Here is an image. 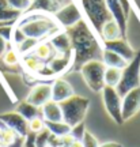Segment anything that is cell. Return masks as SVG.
Returning a JSON list of instances; mask_svg holds the SVG:
<instances>
[{
  "label": "cell",
  "mask_w": 140,
  "mask_h": 147,
  "mask_svg": "<svg viewBox=\"0 0 140 147\" xmlns=\"http://www.w3.org/2000/svg\"><path fill=\"white\" fill-rule=\"evenodd\" d=\"M49 42H50V45L55 48V51L57 52V55H65V53L72 51L71 40H69L68 34L65 33V30L53 34V36L49 38Z\"/></svg>",
  "instance_id": "17"
},
{
  "label": "cell",
  "mask_w": 140,
  "mask_h": 147,
  "mask_svg": "<svg viewBox=\"0 0 140 147\" xmlns=\"http://www.w3.org/2000/svg\"><path fill=\"white\" fill-rule=\"evenodd\" d=\"M15 26L19 27L27 38H34L40 42L48 37L50 38L61 29L53 15L42 11H31L22 14L21 18L16 21Z\"/></svg>",
  "instance_id": "2"
},
{
  "label": "cell",
  "mask_w": 140,
  "mask_h": 147,
  "mask_svg": "<svg viewBox=\"0 0 140 147\" xmlns=\"http://www.w3.org/2000/svg\"><path fill=\"white\" fill-rule=\"evenodd\" d=\"M21 11L12 10V8H1L0 7V22H5L10 25H15L16 21L21 18Z\"/></svg>",
  "instance_id": "25"
},
{
  "label": "cell",
  "mask_w": 140,
  "mask_h": 147,
  "mask_svg": "<svg viewBox=\"0 0 140 147\" xmlns=\"http://www.w3.org/2000/svg\"><path fill=\"white\" fill-rule=\"evenodd\" d=\"M38 42L40 41H37V40H34V38H26L25 41H22L21 44H18V45H15V47L18 48V52L22 53V55L25 56L26 53H29L30 51H33V49L37 47Z\"/></svg>",
  "instance_id": "27"
},
{
  "label": "cell",
  "mask_w": 140,
  "mask_h": 147,
  "mask_svg": "<svg viewBox=\"0 0 140 147\" xmlns=\"http://www.w3.org/2000/svg\"><path fill=\"white\" fill-rule=\"evenodd\" d=\"M0 123H3L7 128L12 129L22 138H26L27 134L30 132L29 131V121L23 119L16 112H7V113L0 115Z\"/></svg>",
  "instance_id": "9"
},
{
  "label": "cell",
  "mask_w": 140,
  "mask_h": 147,
  "mask_svg": "<svg viewBox=\"0 0 140 147\" xmlns=\"http://www.w3.org/2000/svg\"><path fill=\"white\" fill-rule=\"evenodd\" d=\"M82 143H83V147H99L97 138L94 136L93 134H90L88 131L84 132V136H83V139H82Z\"/></svg>",
  "instance_id": "32"
},
{
  "label": "cell",
  "mask_w": 140,
  "mask_h": 147,
  "mask_svg": "<svg viewBox=\"0 0 140 147\" xmlns=\"http://www.w3.org/2000/svg\"><path fill=\"white\" fill-rule=\"evenodd\" d=\"M117 38H121V32H120V27L117 25L116 21H109L106 22L101 30V34H99V40L101 42L104 41H113V40H117Z\"/></svg>",
  "instance_id": "20"
},
{
  "label": "cell",
  "mask_w": 140,
  "mask_h": 147,
  "mask_svg": "<svg viewBox=\"0 0 140 147\" xmlns=\"http://www.w3.org/2000/svg\"><path fill=\"white\" fill-rule=\"evenodd\" d=\"M33 56H36L38 60H41L42 63L48 64L53 57L57 56V52L55 48L50 45V42H38L37 47L33 49Z\"/></svg>",
  "instance_id": "19"
},
{
  "label": "cell",
  "mask_w": 140,
  "mask_h": 147,
  "mask_svg": "<svg viewBox=\"0 0 140 147\" xmlns=\"http://www.w3.org/2000/svg\"><path fill=\"white\" fill-rule=\"evenodd\" d=\"M102 100H104L105 109L109 113L110 117L113 119L114 123H117L118 125L124 124L122 115H121V102H122V98L117 93L116 87L105 86L102 89Z\"/></svg>",
  "instance_id": "7"
},
{
  "label": "cell",
  "mask_w": 140,
  "mask_h": 147,
  "mask_svg": "<svg viewBox=\"0 0 140 147\" xmlns=\"http://www.w3.org/2000/svg\"><path fill=\"white\" fill-rule=\"evenodd\" d=\"M31 1H33V0H7L10 8L16 10V11H21V12H26V11L29 10Z\"/></svg>",
  "instance_id": "29"
},
{
  "label": "cell",
  "mask_w": 140,
  "mask_h": 147,
  "mask_svg": "<svg viewBox=\"0 0 140 147\" xmlns=\"http://www.w3.org/2000/svg\"><path fill=\"white\" fill-rule=\"evenodd\" d=\"M102 61L106 67H113V68L122 69L127 67L128 61H125L120 55L112 52L109 49H102Z\"/></svg>",
  "instance_id": "21"
},
{
  "label": "cell",
  "mask_w": 140,
  "mask_h": 147,
  "mask_svg": "<svg viewBox=\"0 0 140 147\" xmlns=\"http://www.w3.org/2000/svg\"><path fill=\"white\" fill-rule=\"evenodd\" d=\"M41 115L44 117V121H63V112L60 105L55 101H48L45 105L41 106Z\"/></svg>",
  "instance_id": "18"
},
{
  "label": "cell",
  "mask_w": 140,
  "mask_h": 147,
  "mask_svg": "<svg viewBox=\"0 0 140 147\" xmlns=\"http://www.w3.org/2000/svg\"><path fill=\"white\" fill-rule=\"evenodd\" d=\"M84 132H86V127H84V123H79L76 125L71 127V131H69V135L75 139V140H79V142H82V139L84 136Z\"/></svg>",
  "instance_id": "30"
},
{
  "label": "cell",
  "mask_w": 140,
  "mask_h": 147,
  "mask_svg": "<svg viewBox=\"0 0 140 147\" xmlns=\"http://www.w3.org/2000/svg\"><path fill=\"white\" fill-rule=\"evenodd\" d=\"M65 33L71 40V47L73 52V71H80L87 61L98 60V55L102 53V42L95 37L87 21H79L72 27L65 29Z\"/></svg>",
  "instance_id": "1"
},
{
  "label": "cell",
  "mask_w": 140,
  "mask_h": 147,
  "mask_svg": "<svg viewBox=\"0 0 140 147\" xmlns=\"http://www.w3.org/2000/svg\"><path fill=\"white\" fill-rule=\"evenodd\" d=\"M16 113H19V115L23 117V119H26L27 121L33 120V119H36V117H41V108H38V106H34L33 104L30 102H27V101H23L21 102L19 105L16 106Z\"/></svg>",
  "instance_id": "22"
},
{
  "label": "cell",
  "mask_w": 140,
  "mask_h": 147,
  "mask_svg": "<svg viewBox=\"0 0 140 147\" xmlns=\"http://www.w3.org/2000/svg\"><path fill=\"white\" fill-rule=\"evenodd\" d=\"M50 100H52V86L46 83H40L34 86L26 98L27 102H30L34 106H38V108L45 105L48 101Z\"/></svg>",
  "instance_id": "12"
},
{
  "label": "cell",
  "mask_w": 140,
  "mask_h": 147,
  "mask_svg": "<svg viewBox=\"0 0 140 147\" xmlns=\"http://www.w3.org/2000/svg\"><path fill=\"white\" fill-rule=\"evenodd\" d=\"M36 134H33V132H29L27 134V136L25 138V144L23 147H36Z\"/></svg>",
  "instance_id": "34"
},
{
  "label": "cell",
  "mask_w": 140,
  "mask_h": 147,
  "mask_svg": "<svg viewBox=\"0 0 140 147\" xmlns=\"http://www.w3.org/2000/svg\"><path fill=\"white\" fill-rule=\"evenodd\" d=\"M120 79H121V69L113 68V67H106L104 75L105 86H110V87H116L118 84Z\"/></svg>",
  "instance_id": "24"
},
{
  "label": "cell",
  "mask_w": 140,
  "mask_h": 147,
  "mask_svg": "<svg viewBox=\"0 0 140 147\" xmlns=\"http://www.w3.org/2000/svg\"><path fill=\"white\" fill-rule=\"evenodd\" d=\"M105 69H106V65L101 60L87 61L80 68L82 78L86 82V84L90 87V90H93L95 93L102 91V89L105 87V80H104Z\"/></svg>",
  "instance_id": "6"
},
{
  "label": "cell",
  "mask_w": 140,
  "mask_h": 147,
  "mask_svg": "<svg viewBox=\"0 0 140 147\" xmlns=\"http://www.w3.org/2000/svg\"><path fill=\"white\" fill-rule=\"evenodd\" d=\"M3 61H4L5 65H8V67H16L18 63H19V56H18V53H16L15 49H12L11 45H8L7 48V51L3 55Z\"/></svg>",
  "instance_id": "26"
},
{
  "label": "cell",
  "mask_w": 140,
  "mask_h": 147,
  "mask_svg": "<svg viewBox=\"0 0 140 147\" xmlns=\"http://www.w3.org/2000/svg\"><path fill=\"white\" fill-rule=\"evenodd\" d=\"M8 45H10V42H7L3 37L0 36V57H3V55L5 53V51H7Z\"/></svg>",
  "instance_id": "35"
},
{
  "label": "cell",
  "mask_w": 140,
  "mask_h": 147,
  "mask_svg": "<svg viewBox=\"0 0 140 147\" xmlns=\"http://www.w3.org/2000/svg\"><path fill=\"white\" fill-rule=\"evenodd\" d=\"M139 110H140V86L133 90H131L129 93H127L122 97V102H121L122 120L127 121L132 119Z\"/></svg>",
  "instance_id": "10"
},
{
  "label": "cell",
  "mask_w": 140,
  "mask_h": 147,
  "mask_svg": "<svg viewBox=\"0 0 140 147\" xmlns=\"http://www.w3.org/2000/svg\"><path fill=\"white\" fill-rule=\"evenodd\" d=\"M63 5L61 0H33L31 1L30 7L26 12H31V11H42V12H46L53 15L57 10H60Z\"/></svg>",
  "instance_id": "16"
},
{
  "label": "cell",
  "mask_w": 140,
  "mask_h": 147,
  "mask_svg": "<svg viewBox=\"0 0 140 147\" xmlns=\"http://www.w3.org/2000/svg\"><path fill=\"white\" fill-rule=\"evenodd\" d=\"M73 64V52L65 53V55H57L56 57H53L49 63L46 64V67L49 68L50 74L53 76H59L60 74L67 72L69 68H72Z\"/></svg>",
  "instance_id": "14"
},
{
  "label": "cell",
  "mask_w": 140,
  "mask_h": 147,
  "mask_svg": "<svg viewBox=\"0 0 140 147\" xmlns=\"http://www.w3.org/2000/svg\"><path fill=\"white\" fill-rule=\"evenodd\" d=\"M118 1H120V4H121V7H122V10H124V12H125V15H127V18L129 16V12H131V10H132V7L135 8L136 15L140 16V11L135 7V3H133L132 0H118Z\"/></svg>",
  "instance_id": "33"
},
{
  "label": "cell",
  "mask_w": 140,
  "mask_h": 147,
  "mask_svg": "<svg viewBox=\"0 0 140 147\" xmlns=\"http://www.w3.org/2000/svg\"><path fill=\"white\" fill-rule=\"evenodd\" d=\"M45 127L50 131L52 135L55 136H65L69 134L71 131V127L65 124L64 121H57V123H53V121H45Z\"/></svg>",
  "instance_id": "23"
},
{
  "label": "cell",
  "mask_w": 140,
  "mask_h": 147,
  "mask_svg": "<svg viewBox=\"0 0 140 147\" xmlns=\"http://www.w3.org/2000/svg\"><path fill=\"white\" fill-rule=\"evenodd\" d=\"M106 5H108V10L112 14L113 21L117 22V25L120 27V32H121V38L127 40V29H128V18L125 15L122 7L120 4L118 0H105Z\"/></svg>",
  "instance_id": "13"
},
{
  "label": "cell",
  "mask_w": 140,
  "mask_h": 147,
  "mask_svg": "<svg viewBox=\"0 0 140 147\" xmlns=\"http://www.w3.org/2000/svg\"><path fill=\"white\" fill-rule=\"evenodd\" d=\"M99 147H122V144H120V143H116V142H106V143H102V144H99Z\"/></svg>",
  "instance_id": "36"
},
{
  "label": "cell",
  "mask_w": 140,
  "mask_h": 147,
  "mask_svg": "<svg viewBox=\"0 0 140 147\" xmlns=\"http://www.w3.org/2000/svg\"><path fill=\"white\" fill-rule=\"evenodd\" d=\"M50 131L46 127L42 129L41 132L36 134V147H48V142H49V138H50Z\"/></svg>",
  "instance_id": "28"
},
{
  "label": "cell",
  "mask_w": 140,
  "mask_h": 147,
  "mask_svg": "<svg viewBox=\"0 0 140 147\" xmlns=\"http://www.w3.org/2000/svg\"><path fill=\"white\" fill-rule=\"evenodd\" d=\"M75 94L73 93V87L68 83L67 80H64L61 78H56L53 80L52 84V101L60 104L63 101L68 100L69 97H72Z\"/></svg>",
  "instance_id": "15"
},
{
  "label": "cell",
  "mask_w": 140,
  "mask_h": 147,
  "mask_svg": "<svg viewBox=\"0 0 140 147\" xmlns=\"http://www.w3.org/2000/svg\"><path fill=\"white\" fill-rule=\"evenodd\" d=\"M53 18L56 19V22L60 26H63L64 29H68L83 19V12L79 8L76 1L71 0L65 5H63L60 10H57L53 14Z\"/></svg>",
  "instance_id": "8"
},
{
  "label": "cell",
  "mask_w": 140,
  "mask_h": 147,
  "mask_svg": "<svg viewBox=\"0 0 140 147\" xmlns=\"http://www.w3.org/2000/svg\"><path fill=\"white\" fill-rule=\"evenodd\" d=\"M59 105L63 112V121L69 127H73L84 120L90 106V100L86 97L73 94L68 100L60 102Z\"/></svg>",
  "instance_id": "4"
},
{
  "label": "cell",
  "mask_w": 140,
  "mask_h": 147,
  "mask_svg": "<svg viewBox=\"0 0 140 147\" xmlns=\"http://www.w3.org/2000/svg\"><path fill=\"white\" fill-rule=\"evenodd\" d=\"M140 86V48L136 51L135 57L127 64L125 68L121 69V79L118 84L116 86V90L122 98L131 90Z\"/></svg>",
  "instance_id": "5"
},
{
  "label": "cell",
  "mask_w": 140,
  "mask_h": 147,
  "mask_svg": "<svg viewBox=\"0 0 140 147\" xmlns=\"http://www.w3.org/2000/svg\"><path fill=\"white\" fill-rule=\"evenodd\" d=\"M102 47H104V49H109L112 52L120 55L128 63L135 57L136 55V51L131 47L129 42L127 40H124V38H117V40H113V41H104L102 42Z\"/></svg>",
  "instance_id": "11"
},
{
  "label": "cell",
  "mask_w": 140,
  "mask_h": 147,
  "mask_svg": "<svg viewBox=\"0 0 140 147\" xmlns=\"http://www.w3.org/2000/svg\"><path fill=\"white\" fill-rule=\"evenodd\" d=\"M44 128H45V121L41 117H36V119L29 121V131L33 132V134H38Z\"/></svg>",
  "instance_id": "31"
},
{
  "label": "cell",
  "mask_w": 140,
  "mask_h": 147,
  "mask_svg": "<svg viewBox=\"0 0 140 147\" xmlns=\"http://www.w3.org/2000/svg\"><path fill=\"white\" fill-rule=\"evenodd\" d=\"M84 15L87 18V23L93 27L99 38L101 30L106 22L112 21V14L108 10L105 0H78Z\"/></svg>",
  "instance_id": "3"
}]
</instances>
